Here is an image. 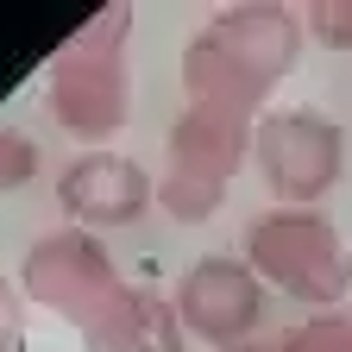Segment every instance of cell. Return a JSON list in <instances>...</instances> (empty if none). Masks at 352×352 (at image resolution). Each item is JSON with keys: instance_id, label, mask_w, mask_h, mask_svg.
<instances>
[{"instance_id": "cell-1", "label": "cell", "mask_w": 352, "mask_h": 352, "mask_svg": "<svg viewBox=\"0 0 352 352\" xmlns=\"http://www.w3.org/2000/svg\"><path fill=\"white\" fill-rule=\"evenodd\" d=\"M302 13L277 0H239L220 7L189 44H183V101L189 107H220L239 120L271 113L277 82L302 57Z\"/></svg>"}, {"instance_id": "cell-2", "label": "cell", "mask_w": 352, "mask_h": 352, "mask_svg": "<svg viewBox=\"0 0 352 352\" xmlns=\"http://www.w3.org/2000/svg\"><path fill=\"white\" fill-rule=\"evenodd\" d=\"M126 44H132V7L120 0V7H95L44 63V107L63 132L88 139V151L113 132H126L132 120Z\"/></svg>"}, {"instance_id": "cell-3", "label": "cell", "mask_w": 352, "mask_h": 352, "mask_svg": "<svg viewBox=\"0 0 352 352\" xmlns=\"http://www.w3.org/2000/svg\"><path fill=\"white\" fill-rule=\"evenodd\" d=\"M239 258L258 271V283L302 302L308 315H327L352 296V245L321 208H264L245 227Z\"/></svg>"}, {"instance_id": "cell-4", "label": "cell", "mask_w": 352, "mask_h": 352, "mask_svg": "<svg viewBox=\"0 0 352 352\" xmlns=\"http://www.w3.org/2000/svg\"><path fill=\"white\" fill-rule=\"evenodd\" d=\"M252 126L239 113H220V107H189L170 120V139H164V176H157V208L170 220H201L220 214L239 164H252Z\"/></svg>"}, {"instance_id": "cell-5", "label": "cell", "mask_w": 352, "mask_h": 352, "mask_svg": "<svg viewBox=\"0 0 352 352\" xmlns=\"http://www.w3.org/2000/svg\"><path fill=\"white\" fill-rule=\"evenodd\" d=\"M126 271L113 264V252L101 245V233L88 227H57L38 233L19 258V296L51 308L57 321H69L76 333H88L95 321H107L126 302Z\"/></svg>"}, {"instance_id": "cell-6", "label": "cell", "mask_w": 352, "mask_h": 352, "mask_svg": "<svg viewBox=\"0 0 352 352\" xmlns=\"http://www.w3.org/2000/svg\"><path fill=\"white\" fill-rule=\"evenodd\" d=\"M252 170L277 208H321V195L346 176V132L321 107H271L252 126Z\"/></svg>"}, {"instance_id": "cell-7", "label": "cell", "mask_w": 352, "mask_h": 352, "mask_svg": "<svg viewBox=\"0 0 352 352\" xmlns=\"http://www.w3.org/2000/svg\"><path fill=\"white\" fill-rule=\"evenodd\" d=\"M170 308L183 321L189 340H208L214 352L220 346H239V340H258V321H264V283L245 258L233 252H208L195 258L170 289Z\"/></svg>"}, {"instance_id": "cell-8", "label": "cell", "mask_w": 352, "mask_h": 352, "mask_svg": "<svg viewBox=\"0 0 352 352\" xmlns=\"http://www.w3.org/2000/svg\"><path fill=\"white\" fill-rule=\"evenodd\" d=\"M57 201L69 214V227H88V233H101V227H132L151 201H157V176L139 164V157H126V151H82L63 164L57 176Z\"/></svg>"}, {"instance_id": "cell-9", "label": "cell", "mask_w": 352, "mask_h": 352, "mask_svg": "<svg viewBox=\"0 0 352 352\" xmlns=\"http://www.w3.org/2000/svg\"><path fill=\"white\" fill-rule=\"evenodd\" d=\"M183 346H189V333L176 321L170 296H151L139 283L126 289V302L107 321H95L82 333V352H183Z\"/></svg>"}, {"instance_id": "cell-10", "label": "cell", "mask_w": 352, "mask_h": 352, "mask_svg": "<svg viewBox=\"0 0 352 352\" xmlns=\"http://www.w3.org/2000/svg\"><path fill=\"white\" fill-rule=\"evenodd\" d=\"M283 352H352V308H327V315H308Z\"/></svg>"}, {"instance_id": "cell-11", "label": "cell", "mask_w": 352, "mask_h": 352, "mask_svg": "<svg viewBox=\"0 0 352 352\" xmlns=\"http://www.w3.org/2000/svg\"><path fill=\"white\" fill-rule=\"evenodd\" d=\"M32 176H38V145H32V132H19V126H0V195L25 189Z\"/></svg>"}, {"instance_id": "cell-12", "label": "cell", "mask_w": 352, "mask_h": 352, "mask_svg": "<svg viewBox=\"0 0 352 352\" xmlns=\"http://www.w3.org/2000/svg\"><path fill=\"white\" fill-rule=\"evenodd\" d=\"M302 32L327 51H352V0H315L302 13Z\"/></svg>"}, {"instance_id": "cell-13", "label": "cell", "mask_w": 352, "mask_h": 352, "mask_svg": "<svg viewBox=\"0 0 352 352\" xmlns=\"http://www.w3.org/2000/svg\"><path fill=\"white\" fill-rule=\"evenodd\" d=\"M0 352H25V296L0 277Z\"/></svg>"}, {"instance_id": "cell-14", "label": "cell", "mask_w": 352, "mask_h": 352, "mask_svg": "<svg viewBox=\"0 0 352 352\" xmlns=\"http://www.w3.org/2000/svg\"><path fill=\"white\" fill-rule=\"evenodd\" d=\"M220 352H283V346H271V340H239V346H220Z\"/></svg>"}, {"instance_id": "cell-15", "label": "cell", "mask_w": 352, "mask_h": 352, "mask_svg": "<svg viewBox=\"0 0 352 352\" xmlns=\"http://www.w3.org/2000/svg\"><path fill=\"white\" fill-rule=\"evenodd\" d=\"M346 302H352V296H346Z\"/></svg>"}]
</instances>
